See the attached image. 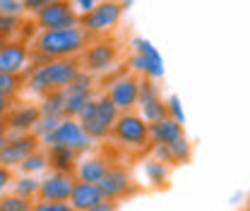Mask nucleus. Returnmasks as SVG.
I'll return each instance as SVG.
<instances>
[{"label": "nucleus", "instance_id": "nucleus-1", "mask_svg": "<svg viewBox=\"0 0 250 211\" xmlns=\"http://www.w3.org/2000/svg\"><path fill=\"white\" fill-rule=\"evenodd\" d=\"M89 36L80 27H70V29H46L41 31L34 41V51L36 56H41L43 60H65V58H75L84 51Z\"/></svg>", "mask_w": 250, "mask_h": 211}, {"label": "nucleus", "instance_id": "nucleus-2", "mask_svg": "<svg viewBox=\"0 0 250 211\" xmlns=\"http://www.w3.org/2000/svg\"><path fill=\"white\" fill-rule=\"evenodd\" d=\"M82 72L80 62L75 58H65V60H46L43 65L34 67L29 77V91L46 96L51 91L65 89L77 75Z\"/></svg>", "mask_w": 250, "mask_h": 211}, {"label": "nucleus", "instance_id": "nucleus-3", "mask_svg": "<svg viewBox=\"0 0 250 211\" xmlns=\"http://www.w3.org/2000/svg\"><path fill=\"white\" fill-rule=\"evenodd\" d=\"M118 111L116 106L106 98V96H99V98H92L75 120L82 125V130L87 132L89 139H101V137H108L113 125L118 120Z\"/></svg>", "mask_w": 250, "mask_h": 211}, {"label": "nucleus", "instance_id": "nucleus-4", "mask_svg": "<svg viewBox=\"0 0 250 211\" xmlns=\"http://www.w3.org/2000/svg\"><path fill=\"white\" fill-rule=\"evenodd\" d=\"M121 17H123V7L116 0H101V2L94 5L89 12L80 15L77 27L87 36L89 34H108L113 27H118Z\"/></svg>", "mask_w": 250, "mask_h": 211}, {"label": "nucleus", "instance_id": "nucleus-5", "mask_svg": "<svg viewBox=\"0 0 250 211\" xmlns=\"http://www.w3.org/2000/svg\"><path fill=\"white\" fill-rule=\"evenodd\" d=\"M41 142L46 147H67V149H72L75 153H84V151L92 149L94 139L87 137V132L82 130V125L75 120V118H62L56 125V130L51 134H46Z\"/></svg>", "mask_w": 250, "mask_h": 211}, {"label": "nucleus", "instance_id": "nucleus-6", "mask_svg": "<svg viewBox=\"0 0 250 211\" xmlns=\"http://www.w3.org/2000/svg\"><path fill=\"white\" fill-rule=\"evenodd\" d=\"M92 89H94V77L89 72H80L65 89H62V111L65 118H77L80 111L92 101Z\"/></svg>", "mask_w": 250, "mask_h": 211}, {"label": "nucleus", "instance_id": "nucleus-7", "mask_svg": "<svg viewBox=\"0 0 250 211\" xmlns=\"http://www.w3.org/2000/svg\"><path fill=\"white\" fill-rule=\"evenodd\" d=\"M111 134L125 144V147H135V149H142L147 142H149V125L142 120L137 113H121L118 120L113 125Z\"/></svg>", "mask_w": 250, "mask_h": 211}, {"label": "nucleus", "instance_id": "nucleus-8", "mask_svg": "<svg viewBox=\"0 0 250 211\" xmlns=\"http://www.w3.org/2000/svg\"><path fill=\"white\" fill-rule=\"evenodd\" d=\"M36 149H39V139L31 132H24V134L7 132V137L0 144V166H5V168L12 171L15 166H20Z\"/></svg>", "mask_w": 250, "mask_h": 211}, {"label": "nucleus", "instance_id": "nucleus-9", "mask_svg": "<svg viewBox=\"0 0 250 211\" xmlns=\"http://www.w3.org/2000/svg\"><path fill=\"white\" fill-rule=\"evenodd\" d=\"M77 22H80V15L70 0H53L51 5H46L43 10L36 12V24L43 31L70 29V27H77Z\"/></svg>", "mask_w": 250, "mask_h": 211}, {"label": "nucleus", "instance_id": "nucleus-10", "mask_svg": "<svg viewBox=\"0 0 250 211\" xmlns=\"http://www.w3.org/2000/svg\"><path fill=\"white\" fill-rule=\"evenodd\" d=\"M137 106H140V118L147 122V125H152V122L166 118V101L161 98V94L156 89L154 79H147V77L140 79Z\"/></svg>", "mask_w": 250, "mask_h": 211}, {"label": "nucleus", "instance_id": "nucleus-11", "mask_svg": "<svg viewBox=\"0 0 250 211\" xmlns=\"http://www.w3.org/2000/svg\"><path fill=\"white\" fill-rule=\"evenodd\" d=\"M137 89H140V79L135 75H121L108 84L106 98L116 106L118 113H130L137 106Z\"/></svg>", "mask_w": 250, "mask_h": 211}, {"label": "nucleus", "instance_id": "nucleus-12", "mask_svg": "<svg viewBox=\"0 0 250 211\" xmlns=\"http://www.w3.org/2000/svg\"><path fill=\"white\" fill-rule=\"evenodd\" d=\"M118 58V48L116 43L111 41H96L84 46L82 51V65H84V72H106L108 67H113V62Z\"/></svg>", "mask_w": 250, "mask_h": 211}, {"label": "nucleus", "instance_id": "nucleus-13", "mask_svg": "<svg viewBox=\"0 0 250 211\" xmlns=\"http://www.w3.org/2000/svg\"><path fill=\"white\" fill-rule=\"evenodd\" d=\"M75 175L72 173H51L43 180H39V192L36 197L41 202H67L70 192L75 187Z\"/></svg>", "mask_w": 250, "mask_h": 211}, {"label": "nucleus", "instance_id": "nucleus-14", "mask_svg": "<svg viewBox=\"0 0 250 211\" xmlns=\"http://www.w3.org/2000/svg\"><path fill=\"white\" fill-rule=\"evenodd\" d=\"M29 48L22 41H5L0 46V75H12L20 77L27 70L29 62Z\"/></svg>", "mask_w": 250, "mask_h": 211}, {"label": "nucleus", "instance_id": "nucleus-15", "mask_svg": "<svg viewBox=\"0 0 250 211\" xmlns=\"http://www.w3.org/2000/svg\"><path fill=\"white\" fill-rule=\"evenodd\" d=\"M99 190H101L104 199H116V202L121 197H125V194L135 192L132 180H130V175L125 173L123 168H108V173L99 182Z\"/></svg>", "mask_w": 250, "mask_h": 211}, {"label": "nucleus", "instance_id": "nucleus-16", "mask_svg": "<svg viewBox=\"0 0 250 211\" xmlns=\"http://www.w3.org/2000/svg\"><path fill=\"white\" fill-rule=\"evenodd\" d=\"M111 163L101 156H84V158H77L75 168H72V175L77 182H92V185H99L101 178L108 173Z\"/></svg>", "mask_w": 250, "mask_h": 211}, {"label": "nucleus", "instance_id": "nucleus-17", "mask_svg": "<svg viewBox=\"0 0 250 211\" xmlns=\"http://www.w3.org/2000/svg\"><path fill=\"white\" fill-rule=\"evenodd\" d=\"M41 113H39V106H15L10 108L7 113V130L10 132H17V134H24V132H31L34 125L39 122Z\"/></svg>", "mask_w": 250, "mask_h": 211}, {"label": "nucleus", "instance_id": "nucleus-18", "mask_svg": "<svg viewBox=\"0 0 250 211\" xmlns=\"http://www.w3.org/2000/svg\"><path fill=\"white\" fill-rule=\"evenodd\" d=\"M183 134H186V132H183V125L171 120L168 115L149 125V142H152L154 147H168L171 142H176V139L183 137Z\"/></svg>", "mask_w": 250, "mask_h": 211}, {"label": "nucleus", "instance_id": "nucleus-19", "mask_svg": "<svg viewBox=\"0 0 250 211\" xmlns=\"http://www.w3.org/2000/svg\"><path fill=\"white\" fill-rule=\"evenodd\" d=\"M101 199H104V194H101L99 185H92V182H75L67 204L75 211H87V209H92L94 204H99Z\"/></svg>", "mask_w": 250, "mask_h": 211}, {"label": "nucleus", "instance_id": "nucleus-20", "mask_svg": "<svg viewBox=\"0 0 250 211\" xmlns=\"http://www.w3.org/2000/svg\"><path fill=\"white\" fill-rule=\"evenodd\" d=\"M77 158H80V153H75L67 147H46V161L53 173H72Z\"/></svg>", "mask_w": 250, "mask_h": 211}, {"label": "nucleus", "instance_id": "nucleus-21", "mask_svg": "<svg viewBox=\"0 0 250 211\" xmlns=\"http://www.w3.org/2000/svg\"><path fill=\"white\" fill-rule=\"evenodd\" d=\"M132 70L135 72H140L142 77H147V79H159V77H164V60H152V58H145V56H132Z\"/></svg>", "mask_w": 250, "mask_h": 211}, {"label": "nucleus", "instance_id": "nucleus-22", "mask_svg": "<svg viewBox=\"0 0 250 211\" xmlns=\"http://www.w3.org/2000/svg\"><path fill=\"white\" fill-rule=\"evenodd\" d=\"M39 113L43 118H65V111H62V89L61 91H51L43 96L41 106H39Z\"/></svg>", "mask_w": 250, "mask_h": 211}, {"label": "nucleus", "instance_id": "nucleus-23", "mask_svg": "<svg viewBox=\"0 0 250 211\" xmlns=\"http://www.w3.org/2000/svg\"><path fill=\"white\" fill-rule=\"evenodd\" d=\"M168 158H171V166H178V163H188L190 161V156H192V144L186 139V134L183 137H178L176 142H171L168 147Z\"/></svg>", "mask_w": 250, "mask_h": 211}, {"label": "nucleus", "instance_id": "nucleus-24", "mask_svg": "<svg viewBox=\"0 0 250 211\" xmlns=\"http://www.w3.org/2000/svg\"><path fill=\"white\" fill-rule=\"evenodd\" d=\"M24 175H36V173H43V171H48V161H46V151L36 149L34 153H29L20 166H17Z\"/></svg>", "mask_w": 250, "mask_h": 211}, {"label": "nucleus", "instance_id": "nucleus-25", "mask_svg": "<svg viewBox=\"0 0 250 211\" xmlns=\"http://www.w3.org/2000/svg\"><path fill=\"white\" fill-rule=\"evenodd\" d=\"M168 173H171V166H168V163H161V161H156V158L145 161V175H147V180L152 182V185H156V187L168 180Z\"/></svg>", "mask_w": 250, "mask_h": 211}, {"label": "nucleus", "instance_id": "nucleus-26", "mask_svg": "<svg viewBox=\"0 0 250 211\" xmlns=\"http://www.w3.org/2000/svg\"><path fill=\"white\" fill-rule=\"evenodd\" d=\"M12 187H15L12 194L24 197V199H34L36 192H39V180H36L34 175H24V178H20V180H12Z\"/></svg>", "mask_w": 250, "mask_h": 211}, {"label": "nucleus", "instance_id": "nucleus-27", "mask_svg": "<svg viewBox=\"0 0 250 211\" xmlns=\"http://www.w3.org/2000/svg\"><path fill=\"white\" fill-rule=\"evenodd\" d=\"M34 199H24L17 194H5L0 197V211H31Z\"/></svg>", "mask_w": 250, "mask_h": 211}, {"label": "nucleus", "instance_id": "nucleus-28", "mask_svg": "<svg viewBox=\"0 0 250 211\" xmlns=\"http://www.w3.org/2000/svg\"><path fill=\"white\" fill-rule=\"evenodd\" d=\"M166 115H168L171 120L186 125V113H183V108H181V98H178L176 94L166 98Z\"/></svg>", "mask_w": 250, "mask_h": 211}, {"label": "nucleus", "instance_id": "nucleus-29", "mask_svg": "<svg viewBox=\"0 0 250 211\" xmlns=\"http://www.w3.org/2000/svg\"><path fill=\"white\" fill-rule=\"evenodd\" d=\"M22 27V17H7V15H0V38H10L15 31Z\"/></svg>", "mask_w": 250, "mask_h": 211}, {"label": "nucleus", "instance_id": "nucleus-30", "mask_svg": "<svg viewBox=\"0 0 250 211\" xmlns=\"http://www.w3.org/2000/svg\"><path fill=\"white\" fill-rule=\"evenodd\" d=\"M20 77H12V75H0V94L12 98L17 91H20Z\"/></svg>", "mask_w": 250, "mask_h": 211}, {"label": "nucleus", "instance_id": "nucleus-31", "mask_svg": "<svg viewBox=\"0 0 250 211\" xmlns=\"http://www.w3.org/2000/svg\"><path fill=\"white\" fill-rule=\"evenodd\" d=\"M132 46H135L137 56H145V58H152V60H161V56H159V51L152 46V41H147V38H135Z\"/></svg>", "mask_w": 250, "mask_h": 211}, {"label": "nucleus", "instance_id": "nucleus-32", "mask_svg": "<svg viewBox=\"0 0 250 211\" xmlns=\"http://www.w3.org/2000/svg\"><path fill=\"white\" fill-rule=\"evenodd\" d=\"M24 7H22V0H0V15H7V17H22Z\"/></svg>", "mask_w": 250, "mask_h": 211}, {"label": "nucleus", "instance_id": "nucleus-33", "mask_svg": "<svg viewBox=\"0 0 250 211\" xmlns=\"http://www.w3.org/2000/svg\"><path fill=\"white\" fill-rule=\"evenodd\" d=\"M31 211H75L67 202H34Z\"/></svg>", "mask_w": 250, "mask_h": 211}, {"label": "nucleus", "instance_id": "nucleus-34", "mask_svg": "<svg viewBox=\"0 0 250 211\" xmlns=\"http://www.w3.org/2000/svg\"><path fill=\"white\" fill-rule=\"evenodd\" d=\"M53 0H22V7L24 10H29V12H39V10H43L46 5H51Z\"/></svg>", "mask_w": 250, "mask_h": 211}, {"label": "nucleus", "instance_id": "nucleus-35", "mask_svg": "<svg viewBox=\"0 0 250 211\" xmlns=\"http://www.w3.org/2000/svg\"><path fill=\"white\" fill-rule=\"evenodd\" d=\"M87 211H118V202L116 199H101L99 204H94L92 209Z\"/></svg>", "mask_w": 250, "mask_h": 211}, {"label": "nucleus", "instance_id": "nucleus-36", "mask_svg": "<svg viewBox=\"0 0 250 211\" xmlns=\"http://www.w3.org/2000/svg\"><path fill=\"white\" fill-rule=\"evenodd\" d=\"M10 185H12V171L5 168V166H0V194H2Z\"/></svg>", "mask_w": 250, "mask_h": 211}, {"label": "nucleus", "instance_id": "nucleus-37", "mask_svg": "<svg viewBox=\"0 0 250 211\" xmlns=\"http://www.w3.org/2000/svg\"><path fill=\"white\" fill-rule=\"evenodd\" d=\"M10 108H12V98H7V96L0 94V118H5L10 113Z\"/></svg>", "mask_w": 250, "mask_h": 211}, {"label": "nucleus", "instance_id": "nucleus-38", "mask_svg": "<svg viewBox=\"0 0 250 211\" xmlns=\"http://www.w3.org/2000/svg\"><path fill=\"white\" fill-rule=\"evenodd\" d=\"M72 5H77L82 10V15H84V12H89L94 5H96V0H72Z\"/></svg>", "mask_w": 250, "mask_h": 211}, {"label": "nucleus", "instance_id": "nucleus-39", "mask_svg": "<svg viewBox=\"0 0 250 211\" xmlns=\"http://www.w3.org/2000/svg\"><path fill=\"white\" fill-rule=\"evenodd\" d=\"M7 132H10V130H7V122H5V118H0V144H2V139L7 137Z\"/></svg>", "mask_w": 250, "mask_h": 211}, {"label": "nucleus", "instance_id": "nucleus-40", "mask_svg": "<svg viewBox=\"0 0 250 211\" xmlns=\"http://www.w3.org/2000/svg\"><path fill=\"white\" fill-rule=\"evenodd\" d=\"M116 2H118V5H121V7H123V10H127V7H130V5H132V0H116Z\"/></svg>", "mask_w": 250, "mask_h": 211}, {"label": "nucleus", "instance_id": "nucleus-41", "mask_svg": "<svg viewBox=\"0 0 250 211\" xmlns=\"http://www.w3.org/2000/svg\"><path fill=\"white\" fill-rule=\"evenodd\" d=\"M2 43H5V41H2V38H0V46H2Z\"/></svg>", "mask_w": 250, "mask_h": 211}]
</instances>
